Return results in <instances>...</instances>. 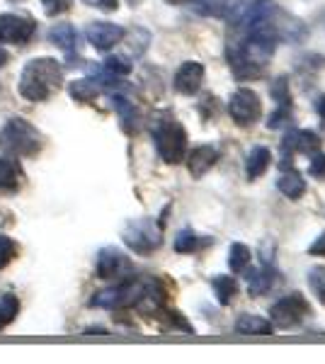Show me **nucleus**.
<instances>
[{"label":"nucleus","mask_w":325,"mask_h":364,"mask_svg":"<svg viewBox=\"0 0 325 364\" xmlns=\"http://www.w3.org/2000/svg\"><path fill=\"white\" fill-rule=\"evenodd\" d=\"M63 87V66L58 58L34 56L22 66L17 92L27 102H46Z\"/></svg>","instance_id":"nucleus-1"},{"label":"nucleus","mask_w":325,"mask_h":364,"mask_svg":"<svg viewBox=\"0 0 325 364\" xmlns=\"http://www.w3.org/2000/svg\"><path fill=\"white\" fill-rule=\"evenodd\" d=\"M44 149V134L25 117H10L0 127V154L15 158H34Z\"/></svg>","instance_id":"nucleus-2"},{"label":"nucleus","mask_w":325,"mask_h":364,"mask_svg":"<svg viewBox=\"0 0 325 364\" xmlns=\"http://www.w3.org/2000/svg\"><path fill=\"white\" fill-rule=\"evenodd\" d=\"M151 136L156 144V151L161 156L163 163L168 166H177V163L185 161L187 154V129L170 114L156 117L151 124Z\"/></svg>","instance_id":"nucleus-3"},{"label":"nucleus","mask_w":325,"mask_h":364,"mask_svg":"<svg viewBox=\"0 0 325 364\" xmlns=\"http://www.w3.org/2000/svg\"><path fill=\"white\" fill-rule=\"evenodd\" d=\"M146 284L149 277H127L119 279L117 284L107 287L102 291H95L90 299L92 309L102 311H122V309H134L141 304V299L146 294Z\"/></svg>","instance_id":"nucleus-4"},{"label":"nucleus","mask_w":325,"mask_h":364,"mask_svg":"<svg viewBox=\"0 0 325 364\" xmlns=\"http://www.w3.org/2000/svg\"><path fill=\"white\" fill-rule=\"evenodd\" d=\"M163 221H153L149 216L144 219H132L122 231L124 245L136 255H151L163 245Z\"/></svg>","instance_id":"nucleus-5"},{"label":"nucleus","mask_w":325,"mask_h":364,"mask_svg":"<svg viewBox=\"0 0 325 364\" xmlns=\"http://www.w3.org/2000/svg\"><path fill=\"white\" fill-rule=\"evenodd\" d=\"M37 34V20L25 13H3L0 15V44L3 46H25Z\"/></svg>","instance_id":"nucleus-6"},{"label":"nucleus","mask_w":325,"mask_h":364,"mask_svg":"<svg viewBox=\"0 0 325 364\" xmlns=\"http://www.w3.org/2000/svg\"><path fill=\"white\" fill-rule=\"evenodd\" d=\"M311 314L309 301L304 299V294H287L282 296L279 301H275L270 306V321L275 328H282V331H289V328H297L306 316Z\"/></svg>","instance_id":"nucleus-7"},{"label":"nucleus","mask_w":325,"mask_h":364,"mask_svg":"<svg viewBox=\"0 0 325 364\" xmlns=\"http://www.w3.org/2000/svg\"><path fill=\"white\" fill-rule=\"evenodd\" d=\"M228 114L238 127H252L262 117V102L260 95L250 87H238L228 97Z\"/></svg>","instance_id":"nucleus-8"},{"label":"nucleus","mask_w":325,"mask_h":364,"mask_svg":"<svg viewBox=\"0 0 325 364\" xmlns=\"http://www.w3.org/2000/svg\"><path fill=\"white\" fill-rule=\"evenodd\" d=\"M132 272V260L122 248L117 245H105L102 250L97 252L95 260V274L100 279H124Z\"/></svg>","instance_id":"nucleus-9"},{"label":"nucleus","mask_w":325,"mask_h":364,"mask_svg":"<svg viewBox=\"0 0 325 364\" xmlns=\"http://www.w3.org/2000/svg\"><path fill=\"white\" fill-rule=\"evenodd\" d=\"M124 34H127V29L122 25H117V22H107V20L90 22V25L85 27L87 44H90L95 51H100V54H107V51L114 49L117 44H122Z\"/></svg>","instance_id":"nucleus-10"},{"label":"nucleus","mask_w":325,"mask_h":364,"mask_svg":"<svg viewBox=\"0 0 325 364\" xmlns=\"http://www.w3.org/2000/svg\"><path fill=\"white\" fill-rule=\"evenodd\" d=\"M321 136H318L316 132H311V129H292V132L287 134L284 141H282V149H284V158H282V163H284V168L292 166V156L294 154H304V156H313L321 151Z\"/></svg>","instance_id":"nucleus-11"},{"label":"nucleus","mask_w":325,"mask_h":364,"mask_svg":"<svg viewBox=\"0 0 325 364\" xmlns=\"http://www.w3.org/2000/svg\"><path fill=\"white\" fill-rule=\"evenodd\" d=\"M204 75L206 70L199 61H182L180 68L175 70V78H173V87L175 92L180 95H197L202 90V83H204Z\"/></svg>","instance_id":"nucleus-12"},{"label":"nucleus","mask_w":325,"mask_h":364,"mask_svg":"<svg viewBox=\"0 0 325 364\" xmlns=\"http://www.w3.org/2000/svg\"><path fill=\"white\" fill-rule=\"evenodd\" d=\"M25 185V168L20 158L0 156V195H15Z\"/></svg>","instance_id":"nucleus-13"},{"label":"nucleus","mask_w":325,"mask_h":364,"mask_svg":"<svg viewBox=\"0 0 325 364\" xmlns=\"http://www.w3.org/2000/svg\"><path fill=\"white\" fill-rule=\"evenodd\" d=\"M218 158H221V151H218L216 146H211V144L197 146V149H192L190 156H187V170H190V175L194 180H202L218 163Z\"/></svg>","instance_id":"nucleus-14"},{"label":"nucleus","mask_w":325,"mask_h":364,"mask_svg":"<svg viewBox=\"0 0 325 364\" xmlns=\"http://www.w3.org/2000/svg\"><path fill=\"white\" fill-rule=\"evenodd\" d=\"M112 109L119 117V124L127 134H136L139 129V122H141V114H139V107L129 100L124 92H112Z\"/></svg>","instance_id":"nucleus-15"},{"label":"nucleus","mask_w":325,"mask_h":364,"mask_svg":"<svg viewBox=\"0 0 325 364\" xmlns=\"http://www.w3.org/2000/svg\"><path fill=\"white\" fill-rule=\"evenodd\" d=\"M46 39H49V44H54L56 49L66 51L68 56H73L80 46L78 29H75L73 25H68V22H58V25L51 27L49 32H46Z\"/></svg>","instance_id":"nucleus-16"},{"label":"nucleus","mask_w":325,"mask_h":364,"mask_svg":"<svg viewBox=\"0 0 325 364\" xmlns=\"http://www.w3.org/2000/svg\"><path fill=\"white\" fill-rule=\"evenodd\" d=\"M277 190H279L287 199H294V202H297V199H301L306 195L309 185H306L304 175H301L297 168L289 166V168L282 170L279 178H277Z\"/></svg>","instance_id":"nucleus-17"},{"label":"nucleus","mask_w":325,"mask_h":364,"mask_svg":"<svg viewBox=\"0 0 325 364\" xmlns=\"http://www.w3.org/2000/svg\"><path fill=\"white\" fill-rule=\"evenodd\" d=\"M245 282H247V294L250 296H262L275 287L277 272L270 265H262L257 269H245Z\"/></svg>","instance_id":"nucleus-18"},{"label":"nucleus","mask_w":325,"mask_h":364,"mask_svg":"<svg viewBox=\"0 0 325 364\" xmlns=\"http://www.w3.org/2000/svg\"><path fill=\"white\" fill-rule=\"evenodd\" d=\"M190 10L194 15L202 17H216V20H228L230 13H233V0H187Z\"/></svg>","instance_id":"nucleus-19"},{"label":"nucleus","mask_w":325,"mask_h":364,"mask_svg":"<svg viewBox=\"0 0 325 364\" xmlns=\"http://www.w3.org/2000/svg\"><path fill=\"white\" fill-rule=\"evenodd\" d=\"M235 333H240V336H272L275 326L270 318H262L257 314H240L235 318Z\"/></svg>","instance_id":"nucleus-20"},{"label":"nucleus","mask_w":325,"mask_h":364,"mask_svg":"<svg viewBox=\"0 0 325 364\" xmlns=\"http://www.w3.org/2000/svg\"><path fill=\"white\" fill-rule=\"evenodd\" d=\"M102 92V87H100L97 78L92 75V78H78V80H70L68 83V95L75 100V102L80 105H90L95 102L97 95Z\"/></svg>","instance_id":"nucleus-21"},{"label":"nucleus","mask_w":325,"mask_h":364,"mask_svg":"<svg viewBox=\"0 0 325 364\" xmlns=\"http://www.w3.org/2000/svg\"><path fill=\"white\" fill-rule=\"evenodd\" d=\"M272 163V151L267 149V146H255V149L247 154L245 158V175L247 180H257L262 178L265 173H267Z\"/></svg>","instance_id":"nucleus-22"},{"label":"nucleus","mask_w":325,"mask_h":364,"mask_svg":"<svg viewBox=\"0 0 325 364\" xmlns=\"http://www.w3.org/2000/svg\"><path fill=\"white\" fill-rule=\"evenodd\" d=\"M211 287H214L216 301L221 304V306H228V304L238 296V289H240L238 279L230 277V274H216V277L211 279Z\"/></svg>","instance_id":"nucleus-23"},{"label":"nucleus","mask_w":325,"mask_h":364,"mask_svg":"<svg viewBox=\"0 0 325 364\" xmlns=\"http://www.w3.org/2000/svg\"><path fill=\"white\" fill-rule=\"evenodd\" d=\"M17 314H20V299L10 291L0 294V331H5L17 318Z\"/></svg>","instance_id":"nucleus-24"},{"label":"nucleus","mask_w":325,"mask_h":364,"mask_svg":"<svg viewBox=\"0 0 325 364\" xmlns=\"http://www.w3.org/2000/svg\"><path fill=\"white\" fill-rule=\"evenodd\" d=\"M247 265H250V248H247L245 243H233L228 250V267L230 272L240 274L245 272Z\"/></svg>","instance_id":"nucleus-25"},{"label":"nucleus","mask_w":325,"mask_h":364,"mask_svg":"<svg viewBox=\"0 0 325 364\" xmlns=\"http://www.w3.org/2000/svg\"><path fill=\"white\" fill-rule=\"evenodd\" d=\"M202 245H204V240L199 238L192 228H182V231L177 233L173 248H175V252H180V255H190V252H197Z\"/></svg>","instance_id":"nucleus-26"},{"label":"nucleus","mask_w":325,"mask_h":364,"mask_svg":"<svg viewBox=\"0 0 325 364\" xmlns=\"http://www.w3.org/2000/svg\"><path fill=\"white\" fill-rule=\"evenodd\" d=\"M124 39L129 42V56H141L146 49H149V42H151V34L146 32V29H141V27H136L132 29V32H127L124 34ZM122 39V42H124Z\"/></svg>","instance_id":"nucleus-27"},{"label":"nucleus","mask_w":325,"mask_h":364,"mask_svg":"<svg viewBox=\"0 0 325 364\" xmlns=\"http://www.w3.org/2000/svg\"><path fill=\"white\" fill-rule=\"evenodd\" d=\"M102 70L110 75H117V78H124L134 70V63L129 61V56H107L102 63Z\"/></svg>","instance_id":"nucleus-28"},{"label":"nucleus","mask_w":325,"mask_h":364,"mask_svg":"<svg viewBox=\"0 0 325 364\" xmlns=\"http://www.w3.org/2000/svg\"><path fill=\"white\" fill-rule=\"evenodd\" d=\"M17 252H20V245H17L15 238L5 236V233H0V269H5L10 265V262L17 257Z\"/></svg>","instance_id":"nucleus-29"},{"label":"nucleus","mask_w":325,"mask_h":364,"mask_svg":"<svg viewBox=\"0 0 325 364\" xmlns=\"http://www.w3.org/2000/svg\"><path fill=\"white\" fill-rule=\"evenodd\" d=\"M309 287L318 296V301L325 304V265H316L309 269Z\"/></svg>","instance_id":"nucleus-30"},{"label":"nucleus","mask_w":325,"mask_h":364,"mask_svg":"<svg viewBox=\"0 0 325 364\" xmlns=\"http://www.w3.org/2000/svg\"><path fill=\"white\" fill-rule=\"evenodd\" d=\"M270 92H272V97L277 100V105H282V107H292V92H289L287 75H279V78L270 85Z\"/></svg>","instance_id":"nucleus-31"},{"label":"nucleus","mask_w":325,"mask_h":364,"mask_svg":"<svg viewBox=\"0 0 325 364\" xmlns=\"http://www.w3.org/2000/svg\"><path fill=\"white\" fill-rule=\"evenodd\" d=\"M41 8H44L46 17H58V15H66L70 8H73L75 0H39Z\"/></svg>","instance_id":"nucleus-32"},{"label":"nucleus","mask_w":325,"mask_h":364,"mask_svg":"<svg viewBox=\"0 0 325 364\" xmlns=\"http://www.w3.org/2000/svg\"><path fill=\"white\" fill-rule=\"evenodd\" d=\"M292 122V107H282V105H277V109L272 112L267 127L270 129H282L284 124H289Z\"/></svg>","instance_id":"nucleus-33"},{"label":"nucleus","mask_w":325,"mask_h":364,"mask_svg":"<svg viewBox=\"0 0 325 364\" xmlns=\"http://www.w3.org/2000/svg\"><path fill=\"white\" fill-rule=\"evenodd\" d=\"M309 173L313 175V178L318 180H325V154H313L311 156V166H309Z\"/></svg>","instance_id":"nucleus-34"},{"label":"nucleus","mask_w":325,"mask_h":364,"mask_svg":"<svg viewBox=\"0 0 325 364\" xmlns=\"http://www.w3.org/2000/svg\"><path fill=\"white\" fill-rule=\"evenodd\" d=\"M87 8L102 10V13H117L119 10V0H82Z\"/></svg>","instance_id":"nucleus-35"},{"label":"nucleus","mask_w":325,"mask_h":364,"mask_svg":"<svg viewBox=\"0 0 325 364\" xmlns=\"http://www.w3.org/2000/svg\"><path fill=\"white\" fill-rule=\"evenodd\" d=\"M309 252H311V255L325 257V233H321V236H318V238L309 245Z\"/></svg>","instance_id":"nucleus-36"},{"label":"nucleus","mask_w":325,"mask_h":364,"mask_svg":"<svg viewBox=\"0 0 325 364\" xmlns=\"http://www.w3.org/2000/svg\"><path fill=\"white\" fill-rule=\"evenodd\" d=\"M316 112H318V117H323L325 119V95H321L316 100Z\"/></svg>","instance_id":"nucleus-37"},{"label":"nucleus","mask_w":325,"mask_h":364,"mask_svg":"<svg viewBox=\"0 0 325 364\" xmlns=\"http://www.w3.org/2000/svg\"><path fill=\"white\" fill-rule=\"evenodd\" d=\"M255 3H260V0H238L240 8H247V5H255Z\"/></svg>","instance_id":"nucleus-38"},{"label":"nucleus","mask_w":325,"mask_h":364,"mask_svg":"<svg viewBox=\"0 0 325 364\" xmlns=\"http://www.w3.org/2000/svg\"><path fill=\"white\" fill-rule=\"evenodd\" d=\"M165 3H168V5H182L185 0H165Z\"/></svg>","instance_id":"nucleus-39"},{"label":"nucleus","mask_w":325,"mask_h":364,"mask_svg":"<svg viewBox=\"0 0 325 364\" xmlns=\"http://www.w3.org/2000/svg\"><path fill=\"white\" fill-rule=\"evenodd\" d=\"M3 61H5V54H3V51H0V66H3Z\"/></svg>","instance_id":"nucleus-40"},{"label":"nucleus","mask_w":325,"mask_h":364,"mask_svg":"<svg viewBox=\"0 0 325 364\" xmlns=\"http://www.w3.org/2000/svg\"><path fill=\"white\" fill-rule=\"evenodd\" d=\"M8 3H25V0H8Z\"/></svg>","instance_id":"nucleus-41"}]
</instances>
